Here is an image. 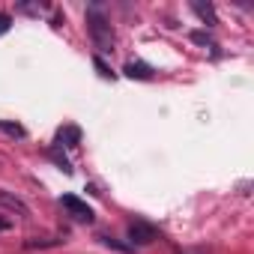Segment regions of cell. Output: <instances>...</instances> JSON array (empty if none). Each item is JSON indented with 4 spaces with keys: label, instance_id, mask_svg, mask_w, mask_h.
Returning <instances> with one entry per match:
<instances>
[{
    "label": "cell",
    "instance_id": "obj_1",
    "mask_svg": "<svg viewBox=\"0 0 254 254\" xmlns=\"http://www.w3.org/2000/svg\"><path fill=\"white\" fill-rule=\"evenodd\" d=\"M87 30H90V36H93V42H96V48L102 54H111L114 51V30H111L108 18L99 12V6H90L87 9Z\"/></svg>",
    "mask_w": 254,
    "mask_h": 254
},
{
    "label": "cell",
    "instance_id": "obj_2",
    "mask_svg": "<svg viewBox=\"0 0 254 254\" xmlns=\"http://www.w3.org/2000/svg\"><path fill=\"white\" fill-rule=\"evenodd\" d=\"M63 206H66V212L75 218V221H84V224H93V209L81 200V197H75V194H63V200H60Z\"/></svg>",
    "mask_w": 254,
    "mask_h": 254
},
{
    "label": "cell",
    "instance_id": "obj_3",
    "mask_svg": "<svg viewBox=\"0 0 254 254\" xmlns=\"http://www.w3.org/2000/svg\"><path fill=\"white\" fill-rule=\"evenodd\" d=\"M129 239L135 245H150L153 239H159V230L147 221H129Z\"/></svg>",
    "mask_w": 254,
    "mask_h": 254
},
{
    "label": "cell",
    "instance_id": "obj_4",
    "mask_svg": "<svg viewBox=\"0 0 254 254\" xmlns=\"http://www.w3.org/2000/svg\"><path fill=\"white\" fill-rule=\"evenodd\" d=\"M0 206H3V209H12V212H18V215H30V206L18 197V194H12V191H3V189H0Z\"/></svg>",
    "mask_w": 254,
    "mask_h": 254
},
{
    "label": "cell",
    "instance_id": "obj_5",
    "mask_svg": "<svg viewBox=\"0 0 254 254\" xmlns=\"http://www.w3.org/2000/svg\"><path fill=\"white\" fill-rule=\"evenodd\" d=\"M123 72H126V78H138V81H150L153 78V66H147V63H141V60H129L123 66Z\"/></svg>",
    "mask_w": 254,
    "mask_h": 254
},
{
    "label": "cell",
    "instance_id": "obj_6",
    "mask_svg": "<svg viewBox=\"0 0 254 254\" xmlns=\"http://www.w3.org/2000/svg\"><path fill=\"white\" fill-rule=\"evenodd\" d=\"M191 9H194V15L206 24V27H212V24H218V18H215V9L209 6V3H191Z\"/></svg>",
    "mask_w": 254,
    "mask_h": 254
},
{
    "label": "cell",
    "instance_id": "obj_7",
    "mask_svg": "<svg viewBox=\"0 0 254 254\" xmlns=\"http://www.w3.org/2000/svg\"><path fill=\"white\" fill-rule=\"evenodd\" d=\"M0 132L9 135V138H27V129L18 123H6V120H0Z\"/></svg>",
    "mask_w": 254,
    "mask_h": 254
},
{
    "label": "cell",
    "instance_id": "obj_8",
    "mask_svg": "<svg viewBox=\"0 0 254 254\" xmlns=\"http://www.w3.org/2000/svg\"><path fill=\"white\" fill-rule=\"evenodd\" d=\"M57 138H60V141H69L66 147H72V144H78L81 132H78V129H72V126H69V129H60V132H57Z\"/></svg>",
    "mask_w": 254,
    "mask_h": 254
},
{
    "label": "cell",
    "instance_id": "obj_9",
    "mask_svg": "<svg viewBox=\"0 0 254 254\" xmlns=\"http://www.w3.org/2000/svg\"><path fill=\"white\" fill-rule=\"evenodd\" d=\"M191 42H197V45H203V48H215V42H212L203 30H194V33H191Z\"/></svg>",
    "mask_w": 254,
    "mask_h": 254
},
{
    "label": "cell",
    "instance_id": "obj_10",
    "mask_svg": "<svg viewBox=\"0 0 254 254\" xmlns=\"http://www.w3.org/2000/svg\"><path fill=\"white\" fill-rule=\"evenodd\" d=\"M48 156H51V159H54V162H57V165H60V168H63V171H66V174H72V165H69V162H66V156H60V153H57V150H48Z\"/></svg>",
    "mask_w": 254,
    "mask_h": 254
},
{
    "label": "cell",
    "instance_id": "obj_11",
    "mask_svg": "<svg viewBox=\"0 0 254 254\" xmlns=\"http://www.w3.org/2000/svg\"><path fill=\"white\" fill-rule=\"evenodd\" d=\"M9 27H12V15L0 12V36H3V33H9Z\"/></svg>",
    "mask_w": 254,
    "mask_h": 254
},
{
    "label": "cell",
    "instance_id": "obj_12",
    "mask_svg": "<svg viewBox=\"0 0 254 254\" xmlns=\"http://www.w3.org/2000/svg\"><path fill=\"white\" fill-rule=\"evenodd\" d=\"M93 63H96V69H99V75H102V78H111V69L105 66V60H102V57H93Z\"/></svg>",
    "mask_w": 254,
    "mask_h": 254
},
{
    "label": "cell",
    "instance_id": "obj_13",
    "mask_svg": "<svg viewBox=\"0 0 254 254\" xmlns=\"http://www.w3.org/2000/svg\"><path fill=\"white\" fill-rule=\"evenodd\" d=\"M9 227H12V224H9L6 218H0V230H9Z\"/></svg>",
    "mask_w": 254,
    "mask_h": 254
}]
</instances>
